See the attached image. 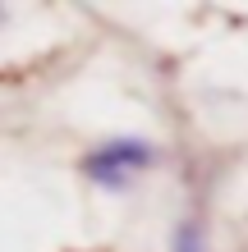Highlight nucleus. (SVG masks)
I'll use <instances>...</instances> for the list:
<instances>
[{
  "label": "nucleus",
  "mask_w": 248,
  "mask_h": 252,
  "mask_svg": "<svg viewBox=\"0 0 248 252\" xmlns=\"http://www.w3.org/2000/svg\"><path fill=\"white\" fill-rule=\"evenodd\" d=\"M147 165H152V147L124 138V142H110V147H97L83 170H87V179L101 184V188H124L138 170H147Z\"/></svg>",
  "instance_id": "nucleus-1"
}]
</instances>
